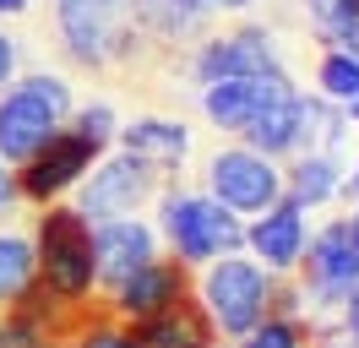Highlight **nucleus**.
<instances>
[{"instance_id": "12", "label": "nucleus", "mask_w": 359, "mask_h": 348, "mask_svg": "<svg viewBox=\"0 0 359 348\" xmlns=\"http://www.w3.org/2000/svg\"><path fill=\"white\" fill-rule=\"evenodd\" d=\"M185 294H196V272L180 267L175 256H153L147 267H136L126 283H114L109 294H98V300H104V310L114 321H147L158 310L180 304Z\"/></svg>"}, {"instance_id": "27", "label": "nucleus", "mask_w": 359, "mask_h": 348, "mask_svg": "<svg viewBox=\"0 0 359 348\" xmlns=\"http://www.w3.org/2000/svg\"><path fill=\"white\" fill-rule=\"evenodd\" d=\"M343 201H348V207H359V158H354V169H343Z\"/></svg>"}, {"instance_id": "20", "label": "nucleus", "mask_w": 359, "mask_h": 348, "mask_svg": "<svg viewBox=\"0 0 359 348\" xmlns=\"http://www.w3.org/2000/svg\"><path fill=\"white\" fill-rule=\"evenodd\" d=\"M316 98H327L337 109L359 104V60L348 49H321L316 55Z\"/></svg>"}, {"instance_id": "21", "label": "nucleus", "mask_w": 359, "mask_h": 348, "mask_svg": "<svg viewBox=\"0 0 359 348\" xmlns=\"http://www.w3.org/2000/svg\"><path fill=\"white\" fill-rule=\"evenodd\" d=\"M39 278V261H33V239L0 229V310L22 294L27 283Z\"/></svg>"}, {"instance_id": "19", "label": "nucleus", "mask_w": 359, "mask_h": 348, "mask_svg": "<svg viewBox=\"0 0 359 348\" xmlns=\"http://www.w3.org/2000/svg\"><path fill=\"white\" fill-rule=\"evenodd\" d=\"M343 158H327V152H299L283 163V201H294L299 213H316V207H332L337 191H343Z\"/></svg>"}, {"instance_id": "2", "label": "nucleus", "mask_w": 359, "mask_h": 348, "mask_svg": "<svg viewBox=\"0 0 359 348\" xmlns=\"http://www.w3.org/2000/svg\"><path fill=\"white\" fill-rule=\"evenodd\" d=\"M158 207V239H163V250L180 261V267H207V261L218 256H234V250H245V218L229 213L224 201H212L207 191H185L175 180H163L153 196Z\"/></svg>"}, {"instance_id": "3", "label": "nucleus", "mask_w": 359, "mask_h": 348, "mask_svg": "<svg viewBox=\"0 0 359 348\" xmlns=\"http://www.w3.org/2000/svg\"><path fill=\"white\" fill-rule=\"evenodd\" d=\"M76 87L66 71H22L0 93V158L17 169L71 120Z\"/></svg>"}, {"instance_id": "5", "label": "nucleus", "mask_w": 359, "mask_h": 348, "mask_svg": "<svg viewBox=\"0 0 359 348\" xmlns=\"http://www.w3.org/2000/svg\"><path fill=\"white\" fill-rule=\"evenodd\" d=\"M272 288H278V272H267L262 261L250 256H218L196 272V304L207 310V321L218 337H245L256 321H267V304H272Z\"/></svg>"}, {"instance_id": "26", "label": "nucleus", "mask_w": 359, "mask_h": 348, "mask_svg": "<svg viewBox=\"0 0 359 348\" xmlns=\"http://www.w3.org/2000/svg\"><path fill=\"white\" fill-rule=\"evenodd\" d=\"M11 207H22V191H17V169L0 158V218L11 213Z\"/></svg>"}, {"instance_id": "10", "label": "nucleus", "mask_w": 359, "mask_h": 348, "mask_svg": "<svg viewBox=\"0 0 359 348\" xmlns=\"http://www.w3.org/2000/svg\"><path fill=\"white\" fill-rule=\"evenodd\" d=\"M98 158H104V152H93L76 130L60 126L44 147L27 158V163H17V191H22L27 207H49V201H60V196L76 191L82 174H88Z\"/></svg>"}, {"instance_id": "24", "label": "nucleus", "mask_w": 359, "mask_h": 348, "mask_svg": "<svg viewBox=\"0 0 359 348\" xmlns=\"http://www.w3.org/2000/svg\"><path fill=\"white\" fill-rule=\"evenodd\" d=\"M0 348H55V337L17 310H0Z\"/></svg>"}, {"instance_id": "15", "label": "nucleus", "mask_w": 359, "mask_h": 348, "mask_svg": "<svg viewBox=\"0 0 359 348\" xmlns=\"http://www.w3.org/2000/svg\"><path fill=\"white\" fill-rule=\"evenodd\" d=\"M114 147L142 158V163H153L163 180H175L185 169V158L196 152V130L185 120H175V114H136V120H120Z\"/></svg>"}, {"instance_id": "4", "label": "nucleus", "mask_w": 359, "mask_h": 348, "mask_svg": "<svg viewBox=\"0 0 359 348\" xmlns=\"http://www.w3.org/2000/svg\"><path fill=\"white\" fill-rule=\"evenodd\" d=\"M33 261L39 283H49L66 304H88L98 294V261H93V223L71 201H49L33 218Z\"/></svg>"}, {"instance_id": "7", "label": "nucleus", "mask_w": 359, "mask_h": 348, "mask_svg": "<svg viewBox=\"0 0 359 348\" xmlns=\"http://www.w3.org/2000/svg\"><path fill=\"white\" fill-rule=\"evenodd\" d=\"M262 71H289L283 39L267 22H240V27H207L185 55V76L196 87L224 82V76H262Z\"/></svg>"}, {"instance_id": "23", "label": "nucleus", "mask_w": 359, "mask_h": 348, "mask_svg": "<svg viewBox=\"0 0 359 348\" xmlns=\"http://www.w3.org/2000/svg\"><path fill=\"white\" fill-rule=\"evenodd\" d=\"M234 348H311V321L305 316H267L256 321Z\"/></svg>"}, {"instance_id": "14", "label": "nucleus", "mask_w": 359, "mask_h": 348, "mask_svg": "<svg viewBox=\"0 0 359 348\" xmlns=\"http://www.w3.org/2000/svg\"><path fill=\"white\" fill-rule=\"evenodd\" d=\"M153 256H163V239L147 218H109L93 223V261H98V294H109L114 283H126L136 267H147Z\"/></svg>"}, {"instance_id": "6", "label": "nucleus", "mask_w": 359, "mask_h": 348, "mask_svg": "<svg viewBox=\"0 0 359 348\" xmlns=\"http://www.w3.org/2000/svg\"><path fill=\"white\" fill-rule=\"evenodd\" d=\"M294 283L305 294V316L311 321H332L343 300L359 288V245L348 239L343 218H327L311 239H305V256L294 267Z\"/></svg>"}, {"instance_id": "16", "label": "nucleus", "mask_w": 359, "mask_h": 348, "mask_svg": "<svg viewBox=\"0 0 359 348\" xmlns=\"http://www.w3.org/2000/svg\"><path fill=\"white\" fill-rule=\"evenodd\" d=\"M305 239H311V218L299 213L294 201H272L267 213H256L245 223V250L250 261H262L278 278H294V267L305 256Z\"/></svg>"}, {"instance_id": "1", "label": "nucleus", "mask_w": 359, "mask_h": 348, "mask_svg": "<svg viewBox=\"0 0 359 348\" xmlns=\"http://www.w3.org/2000/svg\"><path fill=\"white\" fill-rule=\"evenodd\" d=\"M49 17H55V44H60L66 65L93 71V76L136 71L142 49H147L126 0H55Z\"/></svg>"}, {"instance_id": "17", "label": "nucleus", "mask_w": 359, "mask_h": 348, "mask_svg": "<svg viewBox=\"0 0 359 348\" xmlns=\"http://www.w3.org/2000/svg\"><path fill=\"white\" fill-rule=\"evenodd\" d=\"M131 332L136 348H218V332L207 321V310L196 304V294H185L180 304L158 310L147 321H120Z\"/></svg>"}, {"instance_id": "11", "label": "nucleus", "mask_w": 359, "mask_h": 348, "mask_svg": "<svg viewBox=\"0 0 359 348\" xmlns=\"http://www.w3.org/2000/svg\"><path fill=\"white\" fill-rule=\"evenodd\" d=\"M316 126H321V98L305 93V87H294L289 98H278V104L262 109L234 142H245L250 152H262L272 163H289V158L316 147Z\"/></svg>"}, {"instance_id": "9", "label": "nucleus", "mask_w": 359, "mask_h": 348, "mask_svg": "<svg viewBox=\"0 0 359 348\" xmlns=\"http://www.w3.org/2000/svg\"><path fill=\"white\" fill-rule=\"evenodd\" d=\"M158 185H163V174H158L153 163H142V158H131V152L109 147L88 174H82L71 207L88 218V223H109V218L142 213V207L158 196Z\"/></svg>"}, {"instance_id": "22", "label": "nucleus", "mask_w": 359, "mask_h": 348, "mask_svg": "<svg viewBox=\"0 0 359 348\" xmlns=\"http://www.w3.org/2000/svg\"><path fill=\"white\" fill-rule=\"evenodd\" d=\"M66 130H76L93 152H109L114 147V130H120V114H114L109 98H93V104H76V109H71Z\"/></svg>"}, {"instance_id": "13", "label": "nucleus", "mask_w": 359, "mask_h": 348, "mask_svg": "<svg viewBox=\"0 0 359 348\" xmlns=\"http://www.w3.org/2000/svg\"><path fill=\"white\" fill-rule=\"evenodd\" d=\"M294 76L289 71H262V76H224V82H207L202 87V120L224 136H240V130L262 114L267 104L289 98Z\"/></svg>"}, {"instance_id": "30", "label": "nucleus", "mask_w": 359, "mask_h": 348, "mask_svg": "<svg viewBox=\"0 0 359 348\" xmlns=\"http://www.w3.org/2000/svg\"><path fill=\"white\" fill-rule=\"evenodd\" d=\"M343 6H348V11H354V17H359V0H343Z\"/></svg>"}, {"instance_id": "28", "label": "nucleus", "mask_w": 359, "mask_h": 348, "mask_svg": "<svg viewBox=\"0 0 359 348\" xmlns=\"http://www.w3.org/2000/svg\"><path fill=\"white\" fill-rule=\"evenodd\" d=\"M22 11H33V0H0V22L22 17Z\"/></svg>"}, {"instance_id": "18", "label": "nucleus", "mask_w": 359, "mask_h": 348, "mask_svg": "<svg viewBox=\"0 0 359 348\" xmlns=\"http://www.w3.org/2000/svg\"><path fill=\"white\" fill-rule=\"evenodd\" d=\"M126 11H131V22L142 27V39L163 44V49L196 44L207 27H212L207 0H126Z\"/></svg>"}, {"instance_id": "8", "label": "nucleus", "mask_w": 359, "mask_h": 348, "mask_svg": "<svg viewBox=\"0 0 359 348\" xmlns=\"http://www.w3.org/2000/svg\"><path fill=\"white\" fill-rule=\"evenodd\" d=\"M202 191L212 201H224L229 213L256 218L272 201H283V163L250 152L245 142H224V147H212L202 158Z\"/></svg>"}, {"instance_id": "29", "label": "nucleus", "mask_w": 359, "mask_h": 348, "mask_svg": "<svg viewBox=\"0 0 359 348\" xmlns=\"http://www.w3.org/2000/svg\"><path fill=\"white\" fill-rule=\"evenodd\" d=\"M343 223H348V239L359 245V207H348V218H343Z\"/></svg>"}, {"instance_id": "25", "label": "nucleus", "mask_w": 359, "mask_h": 348, "mask_svg": "<svg viewBox=\"0 0 359 348\" xmlns=\"http://www.w3.org/2000/svg\"><path fill=\"white\" fill-rule=\"evenodd\" d=\"M22 76V39L11 27H0V93Z\"/></svg>"}]
</instances>
